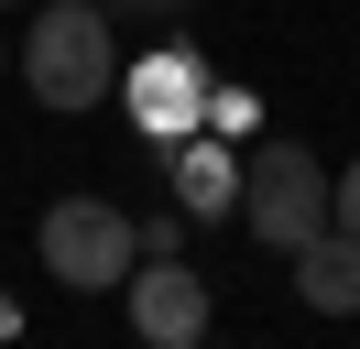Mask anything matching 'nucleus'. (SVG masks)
<instances>
[{
	"label": "nucleus",
	"instance_id": "f257e3e1",
	"mask_svg": "<svg viewBox=\"0 0 360 349\" xmlns=\"http://www.w3.org/2000/svg\"><path fill=\"white\" fill-rule=\"evenodd\" d=\"M22 87L44 109H110V87H120V44H110V11L98 0H33V33H22Z\"/></svg>",
	"mask_w": 360,
	"mask_h": 349
},
{
	"label": "nucleus",
	"instance_id": "f03ea898",
	"mask_svg": "<svg viewBox=\"0 0 360 349\" xmlns=\"http://www.w3.org/2000/svg\"><path fill=\"white\" fill-rule=\"evenodd\" d=\"M240 218L262 251H295V240H316L328 229V164H316L306 142H251L240 153Z\"/></svg>",
	"mask_w": 360,
	"mask_h": 349
},
{
	"label": "nucleus",
	"instance_id": "7ed1b4c3",
	"mask_svg": "<svg viewBox=\"0 0 360 349\" xmlns=\"http://www.w3.org/2000/svg\"><path fill=\"white\" fill-rule=\"evenodd\" d=\"M33 251H44V273L66 295H120V273L142 262V240H131V208H110V196H55L44 229H33Z\"/></svg>",
	"mask_w": 360,
	"mask_h": 349
},
{
	"label": "nucleus",
	"instance_id": "20e7f679",
	"mask_svg": "<svg viewBox=\"0 0 360 349\" xmlns=\"http://www.w3.org/2000/svg\"><path fill=\"white\" fill-rule=\"evenodd\" d=\"M120 305H131V338H153V349H197L207 327H219L207 273H186V251H142L131 273H120Z\"/></svg>",
	"mask_w": 360,
	"mask_h": 349
},
{
	"label": "nucleus",
	"instance_id": "39448f33",
	"mask_svg": "<svg viewBox=\"0 0 360 349\" xmlns=\"http://www.w3.org/2000/svg\"><path fill=\"white\" fill-rule=\"evenodd\" d=\"M197 109H207V65H197V55H175V44H164L153 65H131V120L153 131V142H186V131H197Z\"/></svg>",
	"mask_w": 360,
	"mask_h": 349
},
{
	"label": "nucleus",
	"instance_id": "423d86ee",
	"mask_svg": "<svg viewBox=\"0 0 360 349\" xmlns=\"http://www.w3.org/2000/svg\"><path fill=\"white\" fill-rule=\"evenodd\" d=\"M164 153H175V208L186 218H229V208H240V142H229V131H186V142H164Z\"/></svg>",
	"mask_w": 360,
	"mask_h": 349
},
{
	"label": "nucleus",
	"instance_id": "0eeeda50",
	"mask_svg": "<svg viewBox=\"0 0 360 349\" xmlns=\"http://www.w3.org/2000/svg\"><path fill=\"white\" fill-rule=\"evenodd\" d=\"M295 305H316V317H360V229H316V240H295Z\"/></svg>",
	"mask_w": 360,
	"mask_h": 349
},
{
	"label": "nucleus",
	"instance_id": "6e6552de",
	"mask_svg": "<svg viewBox=\"0 0 360 349\" xmlns=\"http://www.w3.org/2000/svg\"><path fill=\"white\" fill-rule=\"evenodd\" d=\"M186 229H197V218H186L175 196H153V208L131 218V240H142V251H186Z\"/></svg>",
	"mask_w": 360,
	"mask_h": 349
},
{
	"label": "nucleus",
	"instance_id": "1a4fd4ad",
	"mask_svg": "<svg viewBox=\"0 0 360 349\" xmlns=\"http://www.w3.org/2000/svg\"><path fill=\"white\" fill-rule=\"evenodd\" d=\"M251 109H262V99H251V87H229V77H207V109H197V120L240 142V131H251Z\"/></svg>",
	"mask_w": 360,
	"mask_h": 349
},
{
	"label": "nucleus",
	"instance_id": "9d476101",
	"mask_svg": "<svg viewBox=\"0 0 360 349\" xmlns=\"http://www.w3.org/2000/svg\"><path fill=\"white\" fill-rule=\"evenodd\" d=\"M328 218H338V229H360V164L328 174Z\"/></svg>",
	"mask_w": 360,
	"mask_h": 349
},
{
	"label": "nucleus",
	"instance_id": "9b49d317",
	"mask_svg": "<svg viewBox=\"0 0 360 349\" xmlns=\"http://www.w3.org/2000/svg\"><path fill=\"white\" fill-rule=\"evenodd\" d=\"M98 11H186V0H98Z\"/></svg>",
	"mask_w": 360,
	"mask_h": 349
},
{
	"label": "nucleus",
	"instance_id": "f8f14e48",
	"mask_svg": "<svg viewBox=\"0 0 360 349\" xmlns=\"http://www.w3.org/2000/svg\"><path fill=\"white\" fill-rule=\"evenodd\" d=\"M0 338H22V305H11V295H0Z\"/></svg>",
	"mask_w": 360,
	"mask_h": 349
},
{
	"label": "nucleus",
	"instance_id": "ddd939ff",
	"mask_svg": "<svg viewBox=\"0 0 360 349\" xmlns=\"http://www.w3.org/2000/svg\"><path fill=\"white\" fill-rule=\"evenodd\" d=\"M0 11H33V0H0Z\"/></svg>",
	"mask_w": 360,
	"mask_h": 349
},
{
	"label": "nucleus",
	"instance_id": "4468645a",
	"mask_svg": "<svg viewBox=\"0 0 360 349\" xmlns=\"http://www.w3.org/2000/svg\"><path fill=\"white\" fill-rule=\"evenodd\" d=\"M0 65H11V44H0Z\"/></svg>",
	"mask_w": 360,
	"mask_h": 349
}]
</instances>
